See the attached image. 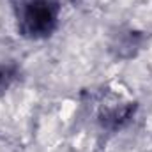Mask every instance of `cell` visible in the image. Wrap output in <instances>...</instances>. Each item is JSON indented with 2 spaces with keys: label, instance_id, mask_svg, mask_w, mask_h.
I'll return each instance as SVG.
<instances>
[{
  "label": "cell",
  "instance_id": "6da1fadb",
  "mask_svg": "<svg viewBox=\"0 0 152 152\" xmlns=\"http://www.w3.org/2000/svg\"><path fill=\"white\" fill-rule=\"evenodd\" d=\"M57 20V11L48 0H36L25 12V28L32 36H42L51 32Z\"/></svg>",
  "mask_w": 152,
  "mask_h": 152
}]
</instances>
